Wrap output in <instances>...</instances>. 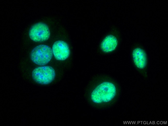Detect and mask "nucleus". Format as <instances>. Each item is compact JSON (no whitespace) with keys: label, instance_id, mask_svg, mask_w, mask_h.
Instances as JSON below:
<instances>
[{"label":"nucleus","instance_id":"obj_5","mask_svg":"<svg viewBox=\"0 0 168 126\" xmlns=\"http://www.w3.org/2000/svg\"><path fill=\"white\" fill-rule=\"evenodd\" d=\"M52 50L55 58L58 60L66 59L70 54V50L67 44L62 41L55 42L53 45Z\"/></svg>","mask_w":168,"mask_h":126},{"label":"nucleus","instance_id":"obj_4","mask_svg":"<svg viewBox=\"0 0 168 126\" xmlns=\"http://www.w3.org/2000/svg\"><path fill=\"white\" fill-rule=\"evenodd\" d=\"M50 33L49 28L45 24L39 22L32 26L29 32L30 38L36 42L44 41L48 40Z\"/></svg>","mask_w":168,"mask_h":126},{"label":"nucleus","instance_id":"obj_6","mask_svg":"<svg viewBox=\"0 0 168 126\" xmlns=\"http://www.w3.org/2000/svg\"><path fill=\"white\" fill-rule=\"evenodd\" d=\"M117 45V40L112 35L106 36L102 41L101 44L102 50L105 52H109L113 51Z\"/></svg>","mask_w":168,"mask_h":126},{"label":"nucleus","instance_id":"obj_1","mask_svg":"<svg viewBox=\"0 0 168 126\" xmlns=\"http://www.w3.org/2000/svg\"><path fill=\"white\" fill-rule=\"evenodd\" d=\"M116 88L112 83L103 82L97 86L91 94L92 100L95 103H100L111 101L114 97Z\"/></svg>","mask_w":168,"mask_h":126},{"label":"nucleus","instance_id":"obj_3","mask_svg":"<svg viewBox=\"0 0 168 126\" xmlns=\"http://www.w3.org/2000/svg\"><path fill=\"white\" fill-rule=\"evenodd\" d=\"M33 80L36 82L42 84H47L54 80L55 73L54 69L49 66L39 67L34 69L32 72Z\"/></svg>","mask_w":168,"mask_h":126},{"label":"nucleus","instance_id":"obj_7","mask_svg":"<svg viewBox=\"0 0 168 126\" xmlns=\"http://www.w3.org/2000/svg\"><path fill=\"white\" fill-rule=\"evenodd\" d=\"M134 63L138 68H142L145 66L146 62V54L143 50L140 48L135 49L133 52Z\"/></svg>","mask_w":168,"mask_h":126},{"label":"nucleus","instance_id":"obj_2","mask_svg":"<svg viewBox=\"0 0 168 126\" xmlns=\"http://www.w3.org/2000/svg\"><path fill=\"white\" fill-rule=\"evenodd\" d=\"M52 55V50L50 47L46 45H40L37 46L32 50L30 58L36 64L44 65L49 62Z\"/></svg>","mask_w":168,"mask_h":126}]
</instances>
